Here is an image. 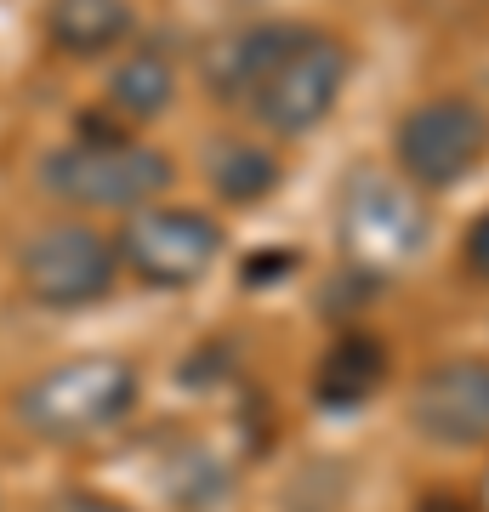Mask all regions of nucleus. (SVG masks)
I'll use <instances>...</instances> for the list:
<instances>
[{
	"label": "nucleus",
	"mask_w": 489,
	"mask_h": 512,
	"mask_svg": "<svg viewBox=\"0 0 489 512\" xmlns=\"http://www.w3.org/2000/svg\"><path fill=\"white\" fill-rule=\"evenodd\" d=\"M165 484H171V495H177V507H211L222 490H228V473H222V461L211 456V450H182L177 461H171V473H165Z\"/></svg>",
	"instance_id": "obj_14"
},
{
	"label": "nucleus",
	"mask_w": 489,
	"mask_h": 512,
	"mask_svg": "<svg viewBox=\"0 0 489 512\" xmlns=\"http://www.w3.org/2000/svg\"><path fill=\"white\" fill-rule=\"evenodd\" d=\"M18 279L40 308H86L114 285V251L91 228L57 222L18 251Z\"/></svg>",
	"instance_id": "obj_5"
},
{
	"label": "nucleus",
	"mask_w": 489,
	"mask_h": 512,
	"mask_svg": "<svg viewBox=\"0 0 489 512\" xmlns=\"http://www.w3.org/2000/svg\"><path fill=\"white\" fill-rule=\"evenodd\" d=\"M342 86H347V46L336 35H319V29H296L290 46L279 52V63L262 74L251 109L273 131L302 137V131H313L336 109Z\"/></svg>",
	"instance_id": "obj_3"
},
{
	"label": "nucleus",
	"mask_w": 489,
	"mask_h": 512,
	"mask_svg": "<svg viewBox=\"0 0 489 512\" xmlns=\"http://www.w3.org/2000/svg\"><path fill=\"white\" fill-rule=\"evenodd\" d=\"M489 148V120L472 109L467 97H433L421 109L404 114L399 126V160L421 188H450L461 183Z\"/></svg>",
	"instance_id": "obj_7"
},
{
	"label": "nucleus",
	"mask_w": 489,
	"mask_h": 512,
	"mask_svg": "<svg viewBox=\"0 0 489 512\" xmlns=\"http://www.w3.org/2000/svg\"><path fill=\"white\" fill-rule=\"evenodd\" d=\"M342 245L364 268H404L427 245V211L416 188L387 171H353L342 194Z\"/></svg>",
	"instance_id": "obj_4"
},
{
	"label": "nucleus",
	"mask_w": 489,
	"mask_h": 512,
	"mask_svg": "<svg viewBox=\"0 0 489 512\" xmlns=\"http://www.w3.org/2000/svg\"><path fill=\"white\" fill-rule=\"evenodd\" d=\"M137 399V370L126 359L91 353V359H69V365L46 370L18 393V421L40 439H86L103 433L109 421H120Z\"/></svg>",
	"instance_id": "obj_1"
},
{
	"label": "nucleus",
	"mask_w": 489,
	"mask_h": 512,
	"mask_svg": "<svg viewBox=\"0 0 489 512\" xmlns=\"http://www.w3.org/2000/svg\"><path fill=\"white\" fill-rule=\"evenodd\" d=\"M120 256H126V268L143 285H165V291H177V285H194V279L211 274V262L222 256V228L200 211H143V217L126 222V234H120Z\"/></svg>",
	"instance_id": "obj_6"
},
{
	"label": "nucleus",
	"mask_w": 489,
	"mask_h": 512,
	"mask_svg": "<svg viewBox=\"0 0 489 512\" xmlns=\"http://www.w3.org/2000/svg\"><path fill=\"white\" fill-rule=\"evenodd\" d=\"M109 97L114 109H126L131 120H154V114L171 109V97H177V74H171V57L165 52H137L126 57L109 80Z\"/></svg>",
	"instance_id": "obj_12"
},
{
	"label": "nucleus",
	"mask_w": 489,
	"mask_h": 512,
	"mask_svg": "<svg viewBox=\"0 0 489 512\" xmlns=\"http://www.w3.org/2000/svg\"><path fill=\"white\" fill-rule=\"evenodd\" d=\"M290 35H296V29H285V23H262V29H245V35L222 40L217 57H211V80H217V92L222 97H256L262 74L279 63V52L290 46Z\"/></svg>",
	"instance_id": "obj_10"
},
{
	"label": "nucleus",
	"mask_w": 489,
	"mask_h": 512,
	"mask_svg": "<svg viewBox=\"0 0 489 512\" xmlns=\"http://www.w3.org/2000/svg\"><path fill=\"white\" fill-rule=\"evenodd\" d=\"M40 177L57 200L91 205V211H126V205L154 200L171 183V160L131 137H86V143L52 148Z\"/></svg>",
	"instance_id": "obj_2"
},
{
	"label": "nucleus",
	"mask_w": 489,
	"mask_h": 512,
	"mask_svg": "<svg viewBox=\"0 0 489 512\" xmlns=\"http://www.w3.org/2000/svg\"><path fill=\"white\" fill-rule=\"evenodd\" d=\"M416 512H472V507H467V501H455V495H427Z\"/></svg>",
	"instance_id": "obj_17"
},
{
	"label": "nucleus",
	"mask_w": 489,
	"mask_h": 512,
	"mask_svg": "<svg viewBox=\"0 0 489 512\" xmlns=\"http://www.w3.org/2000/svg\"><path fill=\"white\" fill-rule=\"evenodd\" d=\"M46 512H131L126 501H109V495H97V490H63L46 501Z\"/></svg>",
	"instance_id": "obj_15"
},
{
	"label": "nucleus",
	"mask_w": 489,
	"mask_h": 512,
	"mask_svg": "<svg viewBox=\"0 0 489 512\" xmlns=\"http://www.w3.org/2000/svg\"><path fill=\"white\" fill-rule=\"evenodd\" d=\"M467 262H472V274H478V279H489V211L472 222V234H467Z\"/></svg>",
	"instance_id": "obj_16"
},
{
	"label": "nucleus",
	"mask_w": 489,
	"mask_h": 512,
	"mask_svg": "<svg viewBox=\"0 0 489 512\" xmlns=\"http://www.w3.org/2000/svg\"><path fill=\"white\" fill-rule=\"evenodd\" d=\"M137 29L131 0H52L46 6V40L69 57H103Z\"/></svg>",
	"instance_id": "obj_9"
},
{
	"label": "nucleus",
	"mask_w": 489,
	"mask_h": 512,
	"mask_svg": "<svg viewBox=\"0 0 489 512\" xmlns=\"http://www.w3.org/2000/svg\"><path fill=\"white\" fill-rule=\"evenodd\" d=\"M211 183H217L222 200L256 205L262 194H273V183H279V160L256 143H228L217 160H211Z\"/></svg>",
	"instance_id": "obj_13"
},
{
	"label": "nucleus",
	"mask_w": 489,
	"mask_h": 512,
	"mask_svg": "<svg viewBox=\"0 0 489 512\" xmlns=\"http://www.w3.org/2000/svg\"><path fill=\"white\" fill-rule=\"evenodd\" d=\"M410 421L433 444H484L489 439V365L484 359H450L427 370L410 399Z\"/></svg>",
	"instance_id": "obj_8"
},
{
	"label": "nucleus",
	"mask_w": 489,
	"mask_h": 512,
	"mask_svg": "<svg viewBox=\"0 0 489 512\" xmlns=\"http://www.w3.org/2000/svg\"><path fill=\"white\" fill-rule=\"evenodd\" d=\"M381 370H387V353H381V342H370V336H342L336 348L325 353V365H319V404H330V410H353V404H364L370 393H376Z\"/></svg>",
	"instance_id": "obj_11"
}]
</instances>
